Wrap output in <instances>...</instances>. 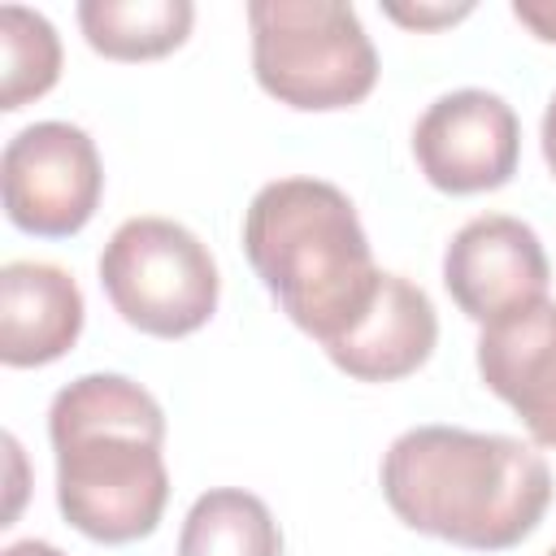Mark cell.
<instances>
[{
	"label": "cell",
	"mask_w": 556,
	"mask_h": 556,
	"mask_svg": "<svg viewBox=\"0 0 556 556\" xmlns=\"http://www.w3.org/2000/svg\"><path fill=\"white\" fill-rule=\"evenodd\" d=\"M248 30L256 83L287 109L334 113L378 87V52L352 4L252 0Z\"/></svg>",
	"instance_id": "277c9868"
},
{
	"label": "cell",
	"mask_w": 556,
	"mask_h": 556,
	"mask_svg": "<svg viewBox=\"0 0 556 556\" xmlns=\"http://www.w3.org/2000/svg\"><path fill=\"white\" fill-rule=\"evenodd\" d=\"M178 556H282V530L261 495L213 486L187 508Z\"/></svg>",
	"instance_id": "4fadbf2b"
},
{
	"label": "cell",
	"mask_w": 556,
	"mask_h": 556,
	"mask_svg": "<svg viewBox=\"0 0 556 556\" xmlns=\"http://www.w3.org/2000/svg\"><path fill=\"white\" fill-rule=\"evenodd\" d=\"M113 313L152 339H187L217 313L222 278L208 243L169 217L122 222L100 252Z\"/></svg>",
	"instance_id": "5b68a950"
},
{
	"label": "cell",
	"mask_w": 556,
	"mask_h": 556,
	"mask_svg": "<svg viewBox=\"0 0 556 556\" xmlns=\"http://www.w3.org/2000/svg\"><path fill=\"white\" fill-rule=\"evenodd\" d=\"M547 282L552 265L534 226L508 213H482L465 222L443 252V287L452 304L478 326L547 300Z\"/></svg>",
	"instance_id": "ba28073f"
},
{
	"label": "cell",
	"mask_w": 556,
	"mask_h": 556,
	"mask_svg": "<svg viewBox=\"0 0 556 556\" xmlns=\"http://www.w3.org/2000/svg\"><path fill=\"white\" fill-rule=\"evenodd\" d=\"M543 556H556V547H552V552H543Z\"/></svg>",
	"instance_id": "d6986e66"
},
{
	"label": "cell",
	"mask_w": 556,
	"mask_h": 556,
	"mask_svg": "<svg viewBox=\"0 0 556 556\" xmlns=\"http://www.w3.org/2000/svg\"><path fill=\"white\" fill-rule=\"evenodd\" d=\"M0 195L17 230L39 239L78 235L104 195L96 139L74 122L22 126L0 156Z\"/></svg>",
	"instance_id": "8992f818"
},
{
	"label": "cell",
	"mask_w": 556,
	"mask_h": 556,
	"mask_svg": "<svg viewBox=\"0 0 556 556\" xmlns=\"http://www.w3.org/2000/svg\"><path fill=\"white\" fill-rule=\"evenodd\" d=\"M61 78V35L56 26L26 9H0V109L17 113L22 104L48 96Z\"/></svg>",
	"instance_id": "5bb4252c"
},
{
	"label": "cell",
	"mask_w": 556,
	"mask_h": 556,
	"mask_svg": "<svg viewBox=\"0 0 556 556\" xmlns=\"http://www.w3.org/2000/svg\"><path fill=\"white\" fill-rule=\"evenodd\" d=\"M195 22L191 0H83L78 30L109 61H156L187 43Z\"/></svg>",
	"instance_id": "7c38bea8"
},
{
	"label": "cell",
	"mask_w": 556,
	"mask_h": 556,
	"mask_svg": "<svg viewBox=\"0 0 556 556\" xmlns=\"http://www.w3.org/2000/svg\"><path fill=\"white\" fill-rule=\"evenodd\" d=\"M539 143H543V161H547V169H552V178H556V96H552V100H547V109H543Z\"/></svg>",
	"instance_id": "e0dca14e"
},
{
	"label": "cell",
	"mask_w": 556,
	"mask_h": 556,
	"mask_svg": "<svg viewBox=\"0 0 556 556\" xmlns=\"http://www.w3.org/2000/svg\"><path fill=\"white\" fill-rule=\"evenodd\" d=\"M83 291L52 261H9L0 269V361L35 369L61 361L83 334Z\"/></svg>",
	"instance_id": "8fae6325"
},
{
	"label": "cell",
	"mask_w": 556,
	"mask_h": 556,
	"mask_svg": "<svg viewBox=\"0 0 556 556\" xmlns=\"http://www.w3.org/2000/svg\"><path fill=\"white\" fill-rule=\"evenodd\" d=\"M413 156L421 178L447 195L495 191L517 174L521 122L504 96L460 87L426 104L413 126Z\"/></svg>",
	"instance_id": "52a82bcc"
},
{
	"label": "cell",
	"mask_w": 556,
	"mask_h": 556,
	"mask_svg": "<svg viewBox=\"0 0 556 556\" xmlns=\"http://www.w3.org/2000/svg\"><path fill=\"white\" fill-rule=\"evenodd\" d=\"M478 374L521 417L530 439L556 452V300L482 326Z\"/></svg>",
	"instance_id": "9c48e42d"
},
{
	"label": "cell",
	"mask_w": 556,
	"mask_h": 556,
	"mask_svg": "<svg viewBox=\"0 0 556 556\" xmlns=\"http://www.w3.org/2000/svg\"><path fill=\"white\" fill-rule=\"evenodd\" d=\"M382 500L417 534L469 552H508L552 504L543 452L513 434L413 426L382 452Z\"/></svg>",
	"instance_id": "7a4b0ae2"
},
{
	"label": "cell",
	"mask_w": 556,
	"mask_h": 556,
	"mask_svg": "<svg viewBox=\"0 0 556 556\" xmlns=\"http://www.w3.org/2000/svg\"><path fill=\"white\" fill-rule=\"evenodd\" d=\"M56 508L91 543L148 539L169 504L165 413L126 374H83L48 404Z\"/></svg>",
	"instance_id": "6da1fadb"
},
{
	"label": "cell",
	"mask_w": 556,
	"mask_h": 556,
	"mask_svg": "<svg viewBox=\"0 0 556 556\" xmlns=\"http://www.w3.org/2000/svg\"><path fill=\"white\" fill-rule=\"evenodd\" d=\"M434 343H439V313L430 295L404 274L382 269L369 313L321 352L339 374L356 382H400L430 361Z\"/></svg>",
	"instance_id": "30bf717a"
},
{
	"label": "cell",
	"mask_w": 556,
	"mask_h": 556,
	"mask_svg": "<svg viewBox=\"0 0 556 556\" xmlns=\"http://www.w3.org/2000/svg\"><path fill=\"white\" fill-rule=\"evenodd\" d=\"M513 17L543 43H556V0H513Z\"/></svg>",
	"instance_id": "2e32d148"
},
{
	"label": "cell",
	"mask_w": 556,
	"mask_h": 556,
	"mask_svg": "<svg viewBox=\"0 0 556 556\" xmlns=\"http://www.w3.org/2000/svg\"><path fill=\"white\" fill-rule=\"evenodd\" d=\"M243 252L274 304L330 348L374 304L382 269L348 191L326 178H274L243 208Z\"/></svg>",
	"instance_id": "3957f363"
},
{
	"label": "cell",
	"mask_w": 556,
	"mask_h": 556,
	"mask_svg": "<svg viewBox=\"0 0 556 556\" xmlns=\"http://www.w3.org/2000/svg\"><path fill=\"white\" fill-rule=\"evenodd\" d=\"M382 13L413 30H439L473 13V4H382Z\"/></svg>",
	"instance_id": "9a60e30c"
},
{
	"label": "cell",
	"mask_w": 556,
	"mask_h": 556,
	"mask_svg": "<svg viewBox=\"0 0 556 556\" xmlns=\"http://www.w3.org/2000/svg\"><path fill=\"white\" fill-rule=\"evenodd\" d=\"M0 556H65L56 543H43V539H17V543H9Z\"/></svg>",
	"instance_id": "ac0fdd59"
}]
</instances>
